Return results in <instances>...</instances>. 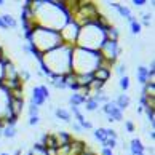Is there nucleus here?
I'll return each mask as SVG.
<instances>
[{
  "label": "nucleus",
  "mask_w": 155,
  "mask_h": 155,
  "mask_svg": "<svg viewBox=\"0 0 155 155\" xmlns=\"http://www.w3.org/2000/svg\"><path fill=\"white\" fill-rule=\"evenodd\" d=\"M45 97H43V93L40 91V87H34L32 88V104H35L37 107H40V106H43L45 104Z\"/></svg>",
  "instance_id": "11"
},
{
  "label": "nucleus",
  "mask_w": 155,
  "mask_h": 155,
  "mask_svg": "<svg viewBox=\"0 0 155 155\" xmlns=\"http://www.w3.org/2000/svg\"><path fill=\"white\" fill-rule=\"evenodd\" d=\"M78 34H80V26L77 22H74L72 19L67 21L64 26L61 27L59 31V37H61V42L64 45H71V47H75L77 43V38H78Z\"/></svg>",
  "instance_id": "6"
},
{
  "label": "nucleus",
  "mask_w": 155,
  "mask_h": 155,
  "mask_svg": "<svg viewBox=\"0 0 155 155\" xmlns=\"http://www.w3.org/2000/svg\"><path fill=\"white\" fill-rule=\"evenodd\" d=\"M0 155H10V153H7V152H2V153H0Z\"/></svg>",
  "instance_id": "42"
},
{
  "label": "nucleus",
  "mask_w": 155,
  "mask_h": 155,
  "mask_svg": "<svg viewBox=\"0 0 155 155\" xmlns=\"http://www.w3.org/2000/svg\"><path fill=\"white\" fill-rule=\"evenodd\" d=\"M93 78L94 80H99V82L106 83L109 78H110V69H106V67H97L96 71L93 72Z\"/></svg>",
  "instance_id": "9"
},
{
  "label": "nucleus",
  "mask_w": 155,
  "mask_h": 155,
  "mask_svg": "<svg viewBox=\"0 0 155 155\" xmlns=\"http://www.w3.org/2000/svg\"><path fill=\"white\" fill-rule=\"evenodd\" d=\"M104 37H106V40H110V42H118L120 32H118L117 27L109 26L107 29H104Z\"/></svg>",
  "instance_id": "17"
},
{
  "label": "nucleus",
  "mask_w": 155,
  "mask_h": 155,
  "mask_svg": "<svg viewBox=\"0 0 155 155\" xmlns=\"http://www.w3.org/2000/svg\"><path fill=\"white\" fill-rule=\"evenodd\" d=\"M146 3H147L146 0H133V5L136 8H139V7H142V5H146Z\"/></svg>",
  "instance_id": "35"
},
{
  "label": "nucleus",
  "mask_w": 155,
  "mask_h": 155,
  "mask_svg": "<svg viewBox=\"0 0 155 155\" xmlns=\"http://www.w3.org/2000/svg\"><path fill=\"white\" fill-rule=\"evenodd\" d=\"M85 99H87V97H83L82 94H78V93H74L71 97H69V104H71V106H75V107H78V106H82L83 102H85Z\"/></svg>",
  "instance_id": "21"
},
{
  "label": "nucleus",
  "mask_w": 155,
  "mask_h": 155,
  "mask_svg": "<svg viewBox=\"0 0 155 155\" xmlns=\"http://www.w3.org/2000/svg\"><path fill=\"white\" fill-rule=\"evenodd\" d=\"M114 102H115V106L123 112L125 109H128V107H130V102H131V101H130V96L123 93V94H118V97H117V99L114 101Z\"/></svg>",
  "instance_id": "16"
},
{
  "label": "nucleus",
  "mask_w": 155,
  "mask_h": 155,
  "mask_svg": "<svg viewBox=\"0 0 155 155\" xmlns=\"http://www.w3.org/2000/svg\"><path fill=\"white\" fill-rule=\"evenodd\" d=\"M120 88H122L123 91H126L130 88V77L128 75H125V77L120 78Z\"/></svg>",
  "instance_id": "26"
},
{
  "label": "nucleus",
  "mask_w": 155,
  "mask_h": 155,
  "mask_svg": "<svg viewBox=\"0 0 155 155\" xmlns=\"http://www.w3.org/2000/svg\"><path fill=\"white\" fill-rule=\"evenodd\" d=\"M101 155H114L110 149H107V147H102V150H101Z\"/></svg>",
  "instance_id": "37"
},
{
  "label": "nucleus",
  "mask_w": 155,
  "mask_h": 155,
  "mask_svg": "<svg viewBox=\"0 0 155 155\" xmlns=\"http://www.w3.org/2000/svg\"><path fill=\"white\" fill-rule=\"evenodd\" d=\"M102 112L106 114V115L110 118V120H114V122H122L123 120V112L120 110V109L115 106V102H106L104 106H102Z\"/></svg>",
  "instance_id": "7"
},
{
  "label": "nucleus",
  "mask_w": 155,
  "mask_h": 155,
  "mask_svg": "<svg viewBox=\"0 0 155 155\" xmlns=\"http://www.w3.org/2000/svg\"><path fill=\"white\" fill-rule=\"evenodd\" d=\"M40 91L43 93V97H45V99H50V90L45 87V85H40Z\"/></svg>",
  "instance_id": "32"
},
{
  "label": "nucleus",
  "mask_w": 155,
  "mask_h": 155,
  "mask_svg": "<svg viewBox=\"0 0 155 155\" xmlns=\"http://www.w3.org/2000/svg\"><path fill=\"white\" fill-rule=\"evenodd\" d=\"M54 137H56V141H58V146H67V144H71V141H72V136L67 133V131H58V133H54Z\"/></svg>",
  "instance_id": "13"
},
{
  "label": "nucleus",
  "mask_w": 155,
  "mask_h": 155,
  "mask_svg": "<svg viewBox=\"0 0 155 155\" xmlns=\"http://www.w3.org/2000/svg\"><path fill=\"white\" fill-rule=\"evenodd\" d=\"M54 115H56V118H59V120H62L64 123H71V118H72V114L67 110V109H62V107H59V109H56L54 110Z\"/></svg>",
  "instance_id": "18"
},
{
  "label": "nucleus",
  "mask_w": 155,
  "mask_h": 155,
  "mask_svg": "<svg viewBox=\"0 0 155 155\" xmlns=\"http://www.w3.org/2000/svg\"><path fill=\"white\" fill-rule=\"evenodd\" d=\"M27 42L31 45H34L42 54L50 51V50H53V48H58L59 45H62L58 31H51V29L40 27V26H37L32 31L31 37L27 38Z\"/></svg>",
  "instance_id": "3"
},
{
  "label": "nucleus",
  "mask_w": 155,
  "mask_h": 155,
  "mask_svg": "<svg viewBox=\"0 0 155 155\" xmlns=\"http://www.w3.org/2000/svg\"><path fill=\"white\" fill-rule=\"evenodd\" d=\"M125 130L128 131V133H133V131L136 130L134 128V123L131 122V120H126V122H125Z\"/></svg>",
  "instance_id": "30"
},
{
  "label": "nucleus",
  "mask_w": 155,
  "mask_h": 155,
  "mask_svg": "<svg viewBox=\"0 0 155 155\" xmlns=\"http://www.w3.org/2000/svg\"><path fill=\"white\" fill-rule=\"evenodd\" d=\"M147 136L150 137V139H153V137H155V131H153V130H152V131H147Z\"/></svg>",
  "instance_id": "38"
},
{
  "label": "nucleus",
  "mask_w": 155,
  "mask_h": 155,
  "mask_svg": "<svg viewBox=\"0 0 155 155\" xmlns=\"http://www.w3.org/2000/svg\"><path fill=\"white\" fill-rule=\"evenodd\" d=\"M22 107H24V99H13V97H10L8 109H10V112H11V117L19 118L21 112H22Z\"/></svg>",
  "instance_id": "8"
},
{
  "label": "nucleus",
  "mask_w": 155,
  "mask_h": 155,
  "mask_svg": "<svg viewBox=\"0 0 155 155\" xmlns=\"http://www.w3.org/2000/svg\"><path fill=\"white\" fill-rule=\"evenodd\" d=\"M94 137L99 142H102V144H104V142L107 141V136H106V128H96L94 130Z\"/></svg>",
  "instance_id": "24"
},
{
  "label": "nucleus",
  "mask_w": 155,
  "mask_h": 155,
  "mask_svg": "<svg viewBox=\"0 0 155 155\" xmlns=\"http://www.w3.org/2000/svg\"><path fill=\"white\" fill-rule=\"evenodd\" d=\"M72 130L75 131V133H82V131H83V130H82V126H80L78 123H72Z\"/></svg>",
  "instance_id": "36"
},
{
  "label": "nucleus",
  "mask_w": 155,
  "mask_h": 155,
  "mask_svg": "<svg viewBox=\"0 0 155 155\" xmlns=\"http://www.w3.org/2000/svg\"><path fill=\"white\" fill-rule=\"evenodd\" d=\"M99 62L101 56L97 51L74 47L71 59V67L74 74H93L99 67Z\"/></svg>",
  "instance_id": "2"
},
{
  "label": "nucleus",
  "mask_w": 155,
  "mask_h": 155,
  "mask_svg": "<svg viewBox=\"0 0 155 155\" xmlns=\"http://www.w3.org/2000/svg\"><path fill=\"white\" fill-rule=\"evenodd\" d=\"M97 53H99L101 59L109 62L110 66L115 64L117 58L120 56V53H122V48H120L118 42H110V40H104V43L99 47V50H97Z\"/></svg>",
  "instance_id": "5"
},
{
  "label": "nucleus",
  "mask_w": 155,
  "mask_h": 155,
  "mask_svg": "<svg viewBox=\"0 0 155 155\" xmlns=\"http://www.w3.org/2000/svg\"><path fill=\"white\" fill-rule=\"evenodd\" d=\"M72 50L74 47L71 45H59L58 48H53L42 54L38 59V64H42L51 72V75H66L72 72L71 67V59H72ZM51 77V78H53Z\"/></svg>",
  "instance_id": "1"
},
{
  "label": "nucleus",
  "mask_w": 155,
  "mask_h": 155,
  "mask_svg": "<svg viewBox=\"0 0 155 155\" xmlns=\"http://www.w3.org/2000/svg\"><path fill=\"white\" fill-rule=\"evenodd\" d=\"M51 85H53L54 88H58V90H66V82H64V75H54L53 78H51Z\"/></svg>",
  "instance_id": "20"
},
{
  "label": "nucleus",
  "mask_w": 155,
  "mask_h": 155,
  "mask_svg": "<svg viewBox=\"0 0 155 155\" xmlns=\"http://www.w3.org/2000/svg\"><path fill=\"white\" fill-rule=\"evenodd\" d=\"M93 82V74H75V83L78 87H88Z\"/></svg>",
  "instance_id": "12"
},
{
  "label": "nucleus",
  "mask_w": 155,
  "mask_h": 155,
  "mask_svg": "<svg viewBox=\"0 0 155 155\" xmlns=\"http://www.w3.org/2000/svg\"><path fill=\"white\" fill-rule=\"evenodd\" d=\"M16 134H18L16 126H5V128L2 130V136H5L7 139H15Z\"/></svg>",
  "instance_id": "22"
},
{
  "label": "nucleus",
  "mask_w": 155,
  "mask_h": 155,
  "mask_svg": "<svg viewBox=\"0 0 155 155\" xmlns=\"http://www.w3.org/2000/svg\"><path fill=\"white\" fill-rule=\"evenodd\" d=\"M107 5H109L110 8L117 10L118 15L122 16V18H125V19H130L131 16H133V15H131V10H130L128 7H123V5H120V3H117V2H109Z\"/></svg>",
  "instance_id": "10"
},
{
  "label": "nucleus",
  "mask_w": 155,
  "mask_h": 155,
  "mask_svg": "<svg viewBox=\"0 0 155 155\" xmlns=\"http://www.w3.org/2000/svg\"><path fill=\"white\" fill-rule=\"evenodd\" d=\"M0 19H2V22H3L5 26H7V29H8V27H13V29H16V26H18L16 19H15L10 13H5L3 16H0Z\"/></svg>",
  "instance_id": "19"
},
{
  "label": "nucleus",
  "mask_w": 155,
  "mask_h": 155,
  "mask_svg": "<svg viewBox=\"0 0 155 155\" xmlns=\"http://www.w3.org/2000/svg\"><path fill=\"white\" fill-rule=\"evenodd\" d=\"M0 29H3V31H7V26H5V24H3V22H2V19H0Z\"/></svg>",
  "instance_id": "39"
},
{
  "label": "nucleus",
  "mask_w": 155,
  "mask_h": 155,
  "mask_svg": "<svg viewBox=\"0 0 155 155\" xmlns=\"http://www.w3.org/2000/svg\"><path fill=\"white\" fill-rule=\"evenodd\" d=\"M104 40H106L104 31H102L96 22H90V24L80 27V34H78L75 47L91 50V51H97L101 45L104 43Z\"/></svg>",
  "instance_id": "4"
},
{
  "label": "nucleus",
  "mask_w": 155,
  "mask_h": 155,
  "mask_svg": "<svg viewBox=\"0 0 155 155\" xmlns=\"http://www.w3.org/2000/svg\"><path fill=\"white\" fill-rule=\"evenodd\" d=\"M19 78H24L26 82H29L31 80V74L26 71V69H22V72H21V75H19Z\"/></svg>",
  "instance_id": "34"
},
{
  "label": "nucleus",
  "mask_w": 155,
  "mask_h": 155,
  "mask_svg": "<svg viewBox=\"0 0 155 155\" xmlns=\"http://www.w3.org/2000/svg\"><path fill=\"white\" fill-rule=\"evenodd\" d=\"M141 155H144V153H141Z\"/></svg>",
  "instance_id": "43"
},
{
  "label": "nucleus",
  "mask_w": 155,
  "mask_h": 155,
  "mask_svg": "<svg viewBox=\"0 0 155 155\" xmlns=\"http://www.w3.org/2000/svg\"><path fill=\"white\" fill-rule=\"evenodd\" d=\"M0 7H5V2H3V0H0Z\"/></svg>",
  "instance_id": "41"
},
{
  "label": "nucleus",
  "mask_w": 155,
  "mask_h": 155,
  "mask_svg": "<svg viewBox=\"0 0 155 155\" xmlns=\"http://www.w3.org/2000/svg\"><path fill=\"white\" fill-rule=\"evenodd\" d=\"M130 26H131V32H133V35H137V34L141 32V22H137L136 19L131 21Z\"/></svg>",
  "instance_id": "25"
},
{
  "label": "nucleus",
  "mask_w": 155,
  "mask_h": 155,
  "mask_svg": "<svg viewBox=\"0 0 155 155\" xmlns=\"http://www.w3.org/2000/svg\"><path fill=\"white\" fill-rule=\"evenodd\" d=\"M38 123H40V117H38V115L29 118V125H31V126H35V125H38Z\"/></svg>",
  "instance_id": "33"
},
{
  "label": "nucleus",
  "mask_w": 155,
  "mask_h": 155,
  "mask_svg": "<svg viewBox=\"0 0 155 155\" xmlns=\"http://www.w3.org/2000/svg\"><path fill=\"white\" fill-rule=\"evenodd\" d=\"M136 77H137V82L141 85H146L149 82V71L146 66H139L136 69Z\"/></svg>",
  "instance_id": "15"
},
{
  "label": "nucleus",
  "mask_w": 155,
  "mask_h": 155,
  "mask_svg": "<svg viewBox=\"0 0 155 155\" xmlns=\"http://www.w3.org/2000/svg\"><path fill=\"white\" fill-rule=\"evenodd\" d=\"M115 71H117V74L120 77H125L126 75V64H118Z\"/></svg>",
  "instance_id": "29"
},
{
  "label": "nucleus",
  "mask_w": 155,
  "mask_h": 155,
  "mask_svg": "<svg viewBox=\"0 0 155 155\" xmlns=\"http://www.w3.org/2000/svg\"><path fill=\"white\" fill-rule=\"evenodd\" d=\"M106 136H107V139H117L118 133L114 128H106Z\"/></svg>",
  "instance_id": "27"
},
{
  "label": "nucleus",
  "mask_w": 155,
  "mask_h": 155,
  "mask_svg": "<svg viewBox=\"0 0 155 155\" xmlns=\"http://www.w3.org/2000/svg\"><path fill=\"white\" fill-rule=\"evenodd\" d=\"M150 19H152V16L149 15V13H144V15H142V24H144V26L150 27Z\"/></svg>",
  "instance_id": "31"
},
{
  "label": "nucleus",
  "mask_w": 155,
  "mask_h": 155,
  "mask_svg": "<svg viewBox=\"0 0 155 155\" xmlns=\"http://www.w3.org/2000/svg\"><path fill=\"white\" fill-rule=\"evenodd\" d=\"M130 150H131V153H133V155H141V153H144L146 147L142 146V142H141V139H139V137H134V139L131 141Z\"/></svg>",
  "instance_id": "14"
},
{
  "label": "nucleus",
  "mask_w": 155,
  "mask_h": 155,
  "mask_svg": "<svg viewBox=\"0 0 155 155\" xmlns=\"http://www.w3.org/2000/svg\"><path fill=\"white\" fill-rule=\"evenodd\" d=\"M38 112H40V107H37L35 104H29V115L31 117H35V115H38Z\"/></svg>",
  "instance_id": "28"
},
{
  "label": "nucleus",
  "mask_w": 155,
  "mask_h": 155,
  "mask_svg": "<svg viewBox=\"0 0 155 155\" xmlns=\"http://www.w3.org/2000/svg\"><path fill=\"white\" fill-rule=\"evenodd\" d=\"M13 155H21V149H18V150H16V152H15Z\"/></svg>",
  "instance_id": "40"
},
{
  "label": "nucleus",
  "mask_w": 155,
  "mask_h": 155,
  "mask_svg": "<svg viewBox=\"0 0 155 155\" xmlns=\"http://www.w3.org/2000/svg\"><path fill=\"white\" fill-rule=\"evenodd\" d=\"M83 106H85V109H87L88 112H94L99 104H97L93 97H87V99H85V102H83Z\"/></svg>",
  "instance_id": "23"
}]
</instances>
